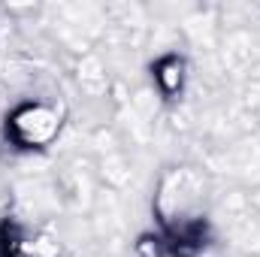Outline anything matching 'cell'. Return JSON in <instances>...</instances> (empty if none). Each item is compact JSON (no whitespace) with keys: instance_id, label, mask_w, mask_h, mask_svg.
Instances as JSON below:
<instances>
[{"instance_id":"6da1fadb","label":"cell","mask_w":260,"mask_h":257,"mask_svg":"<svg viewBox=\"0 0 260 257\" xmlns=\"http://www.w3.org/2000/svg\"><path fill=\"white\" fill-rule=\"evenodd\" d=\"M151 209L170 257H200L206 251L212 239L206 215V179L194 167H170L157 182Z\"/></svg>"},{"instance_id":"7a4b0ae2","label":"cell","mask_w":260,"mask_h":257,"mask_svg":"<svg viewBox=\"0 0 260 257\" xmlns=\"http://www.w3.org/2000/svg\"><path fill=\"white\" fill-rule=\"evenodd\" d=\"M64 106L52 100H21L3 118V139L15 151H43L64 130Z\"/></svg>"},{"instance_id":"3957f363","label":"cell","mask_w":260,"mask_h":257,"mask_svg":"<svg viewBox=\"0 0 260 257\" xmlns=\"http://www.w3.org/2000/svg\"><path fill=\"white\" fill-rule=\"evenodd\" d=\"M61 248L52 236L15 221H0V257H58Z\"/></svg>"},{"instance_id":"277c9868","label":"cell","mask_w":260,"mask_h":257,"mask_svg":"<svg viewBox=\"0 0 260 257\" xmlns=\"http://www.w3.org/2000/svg\"><path fill=\"white\" fill-rule=\"evenodd\" d=\"M151 85H154L160 100H167V103L182 100L185 85H188V61H185V55H179V52L157 55L151 61Z\"/></svg>"},{"instance_id":"5b68a950","label":"cell","mask_w":260,"mask_h":257,"mask_svg":"<svg viewBox=\"0 0 260 257\" xmlns=\"http://www.w3.org/2000/svg\"><path fill=\"white\" fill-rule=\"evenodd\" d=\"M133 248H136L139 257H170V248H167V242H164V236L157 230L154 233H142Z\"/></svg>"}]
</instances>
